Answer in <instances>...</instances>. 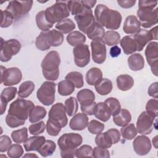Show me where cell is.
Here are the masks:
<instances>
[{
    "mask_svg": "<svg viewBox=\"0 0 158 158\" xmlns=\"http://www.w3.org/2000/svg\"><path fill=\"white\" fill-rule=\"evenodd\" d=\"M34 107L33 102L30 100L18 98L13 101L10 104L8 114L6 117L7 125L10 128L23 125Z\"/></svg>",
    "mask_w": 158,
    "mask_h": 158,
    "instance_id": "1",
    "label": "cell"
},
{
    "mask_svg": "<svg viewBox=\"0 0 158 158\" xmlns=\"http://www.w3.org/2000/svg\"><path fill=\"white\" fill-rule=\"evenodd\" d=\"M94 17L101 26L109 30L118 29L122 20V15L118 11L109 9L102 4L96 7Z\"/></svg>",
    "mask_w": 158,
    "mask_h": 158,
    "instance_id": "2",
    "label": "cell"
},
{
    "mask_svg": "<svg viewBox=\"0 0 158 158\" xmlns=\"http://www.w3.org/2000/svg\"><path fill=\"white\" fill-rule=\"evenodd\" d=\"M157 1L140 0L136 14L140 25L144 28H149L158 22Z\"/></svg>",
    "mask_w": 158,
    "mask_h": 158,
    "instance_id": "3",
    "label": "cell"
},
{
    "mask_svg": "<svg viewBox=\"0 0 158 158\" xmlns=\"http://www.w3.org/2000/svg\"><path fill=\"white\" fill-rule=\"evenodd\" d=\"M60 64V57L59 52L56 51L49 52L41 64L43 77L49 81L57 80L59 77Z\"/></svg>",
    "mask_w": 158,
    "mask_h": 158,
    "instance_id": "4",
    "label": "cell"
},
{
    "mask_svg": "<svg viewBox=\"0 0 158 158\" xmlns=\"http://www.w3.org/2000/svg\"><path fill=\"white\" fill-rule=\"evenodd\" d=\"M46 20L51 24L59 22L70 15L67 1H56V3L44 10Z\"/></svg>",
    "mask_w": 158,
    "mask_h": 158,
    "instance_id": "5",
    "label": "cell"
},
{
    "mask_svg": "<svg viewBox=\"0 0 158 158\" xmlns=\"http://www.w3.org/2000/svg\"><path fill=\"white\" fill-rule=\"evenodd\" d=\"M21 49V43L16 39H10L4 41L1 40L0 60L2 62L9 61L13 56L16 55Z\"/></svg>",
    "mask_w": 158,
    "mask_h": 158,
    "instance_id": "6",
    "label": "cell"
},
{
    "mask_svg": "<svg viewBox=\"0 0 158 158\" xmlns=\"http://www.w3.org/2000/svg\"><path fill=\"white\" fill-rule=\"evenodd\" d=\"M56 84L54 82L46 81L43 83L36 92L38 101L44 106H50L55 101Z\"/></svg>",
    "mask_w": 158,
    "mask_h": 158,
    "instance_id": "7",
    "label": "cell"
},
{
    "mask_svg": "<svg viewBox=\"0 0 158 158\" xmlns=\"http://www.w3.org/2000/svg\"><path fill=\"white\" fill-rule=\"evenodd\" d=\"M33 1H11L6 7V10L9 12L14 20L21 19L27 15L31 10Z\"/></svg>",
    "mask_w": 158,
    "mask_h": 158,
    "instance_id": "8",
    "label": "cell"
},
{
    "mask_svg": "<svg viewBox=\"0 0 158 158\" xmlns=\"http://www.w3.org/2000/svg\"><path fill=\"white\" fill-rule=\"evenodd\" d=\"M74 17L79 30L85 34L91 30L96 22L93 11L89 7L85 8Z\"/></svg>",
    "mask_w": 158,
    "mask_h": 158,
    "instance_id": "9",
    "label": "cell"
},
{
    "mask_svg": "<svg viewBox=\"0 0 158 158\" xmlns=\"http://www.w3.org/2000/svg\"><path fill=\"white\" fill-rule=\"evenodd\" d=\"M83 138L78 133H69L63 134L57 140V144L60 151L77 149L81 144Z\"/></svg>",
    "mask_w": 158,
    "mask_h": 158,
    "instance_id": "10",
    "label": "cell"
},
{
    "mask_svg": "<svg viewBox=\"0 0 158 158\" xmlns=\"http://www.w3.org/2000/svg\"><path fill=\"white\" fill-rule=\"evenodd\" d=\"M157 27L156 26L149 31L139 29L138 31L131 35L137 45V51H141L145 46L151 40H157Z\"/></svg>",
    "mask_w": 158,
    "mask_h": 158,
    "instance_id": "11",
    "label": "cell"
},
{
    "mask_svg": "<svg viewBox=\"0 0 158 158\" xmlns=\"http://www.w3.org/2000/svg\"><path fill=\"white\" fill-rule=\"evenodd\" d=\"M1 83L4 86H13L20 83L22 78L21 70L17 67H10L6 69L1 66Z\"/></svg>",
    "mask_w": 158,
    "mask_h": 158,
    "instance_id": "12",
    "label": "cell"
},
{
    "mask_svg": "<svg viewBox=\"0 0 158 158\" xmlns=\"http://www.w3.org/2000/svg\"><path fill=\"white\" fill-rule=\"evenodd\" d=\"M157 117L147 111L142 112L136 122L137 131L141 135H149L153 129L154 120Z\"/></svg>",
    "mask_w": 158,
    "mask_h": 158,
    "instance_id": "13",
    "label": "cell"
},
{
    "mask_svg": "<svg viewBox=\"0 0 158 158\" xmlns=\"http://www.w3.org/2000/svg\"><path fill=\"white\" fill-rule=\"evenodd\" d=\"M145 56L152 73L157 77L158 72V43L156 41L150 42L146 48Z\"/></svg>",
    "mask_w": 158,
    "mask_h": 158,
    "instance_id": "14",
    "label": "cell"
},
{
    "mask_svg": "<svg viewBox=\"0 0 158 158\" xmlns=\"http://www.w3.org/2000/svg\"><path fill=\"white\" fill-rule=\"evenodd\" d=\"M93 60L98 64L104 63L106 59V47L102 38L93 40L91 42Z\"/></svg>",
    "mask_w": 158,
    "mask_h": 158,
    "instance_id": "15",
    "label": "cell"
},
{
    "mask_svg": "<svg viewBox=\"0 0 158 158\" xmlns=\"http://www.w3.org/2000/svg\"><path fill=\"white\" fill-rule=\"evenodd\" d=\"M74 62L79 67H86L90 61V51L87 44H82L73 49Z\"/></svg>",
    "mask_w": 158,
    "mask_h": 158,
    "instance_id": "16",
    "label": "cell"
},
{
    "mask_svg": "<svg viewBox=\"0 0 158 158\" xmlns=\"http://www.w3.org/2000/svg\"><path fill=\"white\" fill-rule=\"evenodd\" d=\"M48 116L49 119L59 123L62 128L65 127L68 123L66 109L62 102H57L54 104L49 111Z\"/></svg>",
    "mask_w": 158,
    "mask_h": 158,
    "instance_id": "17",
    "label": "cell"
},
{
    "mask_svg": "<svg viewBox=\"0 0 158 158\" xmlns=\"http://www.w3.org/2000/svg\"><path fill=\"white\" fill-rule=\"evenodd\" d=\"M133 147L136 154L144 156L150 152L152 146L149 138L143 135L135 138L133 142Z\"/></svg>",
    "mask_w": 158,
    "mask_h": 158,
    "instance_id": "18",
    "label": "cell"
},
{
    "mask_svg": "<svg viewBox=\"0 0 158 158\" xmlns=\"http://www.w3.org/2000/svg\"><path fill=\"white\" fill-rule=\"evenodd\" d=\"M17 89L15 87H7L2 91L0 99H1V115H2L6 109L7 103L12 101L16 96Z\"/></svg>",
    "mask_w": 158,
    "mask_h": 158,
    "instance_id": "19",
    "label": "cell"
},
{
    "mask_svg": "<svg viewBox=\"0 0 158 158\" xmlns=\"http://www.w3.org/2000/svg\"><path fill=\"white\" fill-rule=\"evenodd\" d=\"M88 124V117L84 113H78L73 115L71 118L69 125L73 130L81 131L84 130Z\"/></svg>",
    "mask_w": 158,
    "mask_h": 158,
    "instance_id": "20",
    "label": "cell"
},
{
    "mask_svg": "<svg viewBox=\"0 0 158 158\" xmlns=\"http://www.w3.org/2000/svg\"><path fill=\"white\" fill-rule=\"evenodd\" d=\"M46 138L43 136L34 135L28 138L23 143L25 151H38L43 144L44 143Z\"/></svg>",
    "mask_w": 158,
    "mask_h": 158,
    "instance_id": "21",
    "label": "cell"
},
{
    "mask_svg": "<svg viewBox=\"0 0 158 158\" xmlns=\"http://www.w3.org/2000/svg\"><path fill=\"white\" fill-rule=\"evenodd\" d=\"M140 27V23L136 16L128 15L123 23V30L127 34H135L139 31Z\"/></svg>",
    "mask_w": 158,
    "mask_h": 158,
    "instance_id": "22",
    "label": "cell"
},
{
    "mask_svg": "<svg viewBox=\"0 0 158 158\" xmlns=\"http://www.w3.org/2000/svg\"><path fill=\"white\" fill-rule=\"evenodd\" d=\"M128 65L132 71H139L144 67V59L139 53L131 54L127 60Z\"/></svg>",
    "mask_w": 158,
    "mask_h": 158,
    "instance_id": "23",
    "label": "cell"
},
{
    "mask_svg": "<svg viewBox=\"0 0 158 158\" xmlns=\"http://www.w3.org/2000/svg\"><path fill=\"white\" fill-rule=\"evenodd\" d=\"M120 46L123 52L127 54H131L137 51V45L132 35L123 36L120 41Z\"/></svg>",
    "mask_w": 158,
    "mask_h": 158,
    "instance_id": "24",
    "label": "cell"
},
{
    "mask_svg": "<svg viewBox=\"0 0 158 158\" xmlns=\"http://www.w3.org/2000/svg\"><path fill=\"white\" fill-rule=\"evenodd\" d=\"M94 115L96 118L105 122L109 120L112 114L106 104L104 102H100L97 103Z\"/></svg>",
    "mask_w": 158,
    "mask_h": 158,
    "instance_id": "25",
    "label": "cell"
},
{
    "mask_svg": "<svg viewBox=\"0 0 158 158\" xmlns=\"http://www.w3.org/2000/svg\"><path fill=\"white\" fill-rule=\"evenodd\" d=\"M131 120V115L126 109H121L117 114L113 115V122L118 127H123L128 124Z\"/></svg>",
    "mask_w": 158,
    "mask_h": 158,
    "instance_id": "26",
    "label": "cell"
},
{
    "mask_svg": "<svg viewBox=\"0 0 158 158\" xmlns=\"http://www.w3.org/2000/svg\"><path fill=\"white\" fill-rule=\"evenodd\" d=\"M117 88L123 91L130 89L134 85V80L133 77L127 74L120 75L116 79Z\"/></svg>",
    "mask_w": 158,
    "mask_h": 158,
    "instance_id": "27",
    "label": "cell"
},
{
    "mask_svg": "<svg viewBox=\"0 0 158 158\" xmlns=\"http://www.w3.org/2000/svg\"><path fill=\"white\" fill-rule=\"evenodd\" d=\"M46 38L49 44L53 47L61 45L64 41L63 34L60 31L54 29L46 31Z\"/></svg>",
    "mask_w": 158,
    "mask_h": 158,
    "instance_id": "28",
    "label": "cell"
},
{
    "mask_svg": "<svg viewBox=\"0 0 158 158\" xmlns=\"http://www.w3.org/2000/svg\"><path fill=\"white\" fill-rule=\"evenodd\" d=\"M96 92L102 96L109 94L113 88L112 81L107 78H101L94 85Z\"/></svg>",
    "mask_w": 158,
    "mask_h": 158,
    "instance_id": "29",
    "label": "cell"
},
{
    "mask_svg": "<svg viewBox=\"0 0 158 158\" xmlns=\"http://www.w3.org/2000/svg\"><path fill=\"white\" fill-rule=\"evenodd\" d=\"M77 98L80 105H85L94 102L95 94L93 91L86 88L81 89L77 93Z\"/></svg>",
    "mask_w": 158,
    "mask_h": 158,
    "instance_id": "30",
    "label": "cell"
},
{
    "mask_svg": "<svg viewBox=\"0 0 158 158\" xmlns=\"http://www.w3.org/2000/svg\"><path fill=\"white\" fill-rule=\"evenodd\" d=\"M86 40L85 35L79 31H72L67 36V43L73 47L84 44L86 42Z\"/></svg>",
    "mask_w": 158,
    "mask_h": 158,
    "instance_id": "31",
    "label": "cell"
},
{
    "mask_svg": "<svg viewBox=\"0 0 158 158\" xmlns=\"http://www.w3.org/2000/svg\"><path fill=\"white\" fill-rule=\"evenodd\" d=\"M101 78H102V72L98 67L91 68L86 73V81L91 86L94 85Z\"/></svg>",
    "mask_w": 158,
    "mask_h": 158,
    "instance_id": "32",
    "label": "cell"
},
{
    "mask_svg": "<svg viewBox=\"0 0 158 158\" xmlns=\"http://www.w3.org/2000/svg\"><path fill=\"white\" fill-rule=\"evenodd\" d=\"M47 114L46 109L41 106H36L31 110L29 114V121L31 123H36L44 118Z\"/></svg>",
    "mask_w": 158,
    "mask_h": 158,
    "instance_id": "33",
    "label": "cell"
},
{
    "mask_svg": "<svg viewBox=\"0 0 158 158\" xmlns=\"http://www.w3.org/2000/svg\"><path fill=\"white\" fill-rule=\"evenodd\" d=\"M75 91V86L69 80L65 79L59 82L57 85L58 93L63 96H69Z\"/></svg>",
    "mask_w": 158,
    "mask_h": 158,
    "instance_id": "34",
    "label": "cell"
},
{
    "mask_svg": "<svg viewBox=\"0 0 158 158\" xmlns=\"http://www.w3.org/2000/svg\"><path fill=\"white\" fill-rule=\"evenodd\" d=\"M36 23L38 28L42 31H49L53 27V24L50 23L46 19L44 10L38 12L35 17Z\"/></svg>",
    "mask_w": 158,
    "mask_h": 158,
    "instance_id": "35",
    "label": "cell"
},
{
    "mask_svg": "<svg viewBox=\"0 0 158 158\" xmlns=\"http://www.w3.org/2000/svg\"><path fill=\"white\" fill-rule=\"evenodd\" d=\"M55 27L62 34H67L72 32L75 28V24L70 19L66 18L57 22Z\"/></svg>",
    "mask_w": 158,
    "mask_h": 158,
    "instance_id": "36",
    "label": "cell"
},
{
    "mask_svg": "<svg viewBox=\"0 0 158 158\" xmlns=\"http://www.w3.org/2000/svg\"><path fill=\"white\" fill-rule=\"evenodd\" d=\"M35 84L32 81H25L20 84L18 91V96L20 98H28L35 89Z\"/></svg>",
    "mask_w": 158,
    "mask_h": 158,
    "instance_id": "37",
    "label": "cell"
},
{
    "mask_svg": "<svg viewBox=\"0 0 158 158\" xmlns=\"http://www.w3.org/2000/svg\"><path fill=\"white\" fill-rule=\"evenodd\" d=\"M102 39L104 43L107 45L109 46H115L120 43V35L115 31L109 30L105 32Z\"/></svg>",
    "mask_w": 158,
    "mask_h": 158,
    "instance_id": "38",
    "label": "cell"
},
{
    "mask_svg": "<svg viewBox=\"0 0 158 158\" xmlns=\"http://www.w3.org/2000/svg\"><path fill=\"white\" fill-rule=\"evenodd\" d=\"M56 144L54 141L50 139H46L44 143L38 150V152L43 157L51 156L56 151Z\"/></svg>",
    "mask_w": 158,
    "mask_h": 158,
    "instance_id": "39",
    "label": "cell"
},
{
    "mask_svg": "<svg viewBox=\"0 0 158 158\" xmlns=\"http://www.w3.org/2000/svg\"><path fill=\"white\" fill-rule=\"evenodd\" d=\"M65 79L71 81L75 88H81L84 85L83 75L77 71L70 72L65 76Z\"/></svg>",
    "mask_w": 158,
    "mask_h": 158,
    "instance_id": "40",
    "label": "cell"
},
{
    "mask_svg": "<svg viewBox=\"0 0 158 158\" xmlns=\"http://www.w3.org/2000/svg\"><path fill=\"white\" fill-rule=\"evenodd\" d=\"M137 130L133 123L127 124L120 129V133L123 139L126 140L133 139L137 135Z\"/></svg>",
    "mask_w": 158,
    "mask_h": 158,
    "instance_id": "41",
    "label": "cell"
},
{
    "mask_svg": "<svg viewBox=\"0 0 158 158\" xmlns=\"http://www.w3.org/2000/svg\"><path fill=\"white\" fill-rule=\"evenodd\" d=\"M94 141L98 146L106 149L110 148L112 145V141L106 131L97 134Z\"/></svg>",
    "mask_w": 158,
    "mask_h": 158,
    "instance_id": "42",
    "label": "cell"
},
{
    "mask_svg": "<svg viewBox=\"0 0 158 158\" xmlns=\"http://www.w3.org/2000/svg\"><path fill=\"white\" fill-rule=\"evenodd\" d=\"M64 106L66 109V112L69 117L73 116L78 111V101L77 99L73 96L70 97L65 101Z\"/></svg>",
    "mask_w": 158,
    "mask_h": 158,
    "instance_id": "43",
    "label": "cell"
},
{
    "mask_svg": "<svg viewBox=\"0 0 158 158\" xmlns=\"http://www.w3.org/2000/svg\"><path fill=\"white\" fill-rule=\"evenodd\" d=\"M12 140L18 144L24 143L28 139V130L26 127L14 130L11 133Z\"/></svg>",
    "mask_w": 158,
    "mask_h": 158,
    "instance_id": "44",
    "label": "cell"
},
{
    "mask_svg": "<svg viewBox=\"0 0 158 158\" xmlns=\"http://www.w3.org/2000/svg\"><path fill=\"white\" fill-rule=\"evenodd\" d=\"M105 33V30L102 26H101L97 21L91 30L86 34L87 36L91 40H94L97 38H102Z\"/></svg>",
    "mask_w": 158,
    "mask_h": 158,
    "instance_id": "45",
    "label": "cell"
},
{
    "mask_svg": "<svg viewBox=\"0 0 158 158\" xmlns=\"http://www.w3.org/2000/svg\"><path fill=\"white\" fill-rule=\"evenodd\" d=\"M36 47L40 51L48 50L51 46L49 44L46 38V31H41L36 37L35 40Z\"/></svg>",
    "mask_w": 158,
    "mask_h": 158,
    "instance_id": "46",
    "label": "cell"
},
{
    "mask_svg": "<svg viewBox=\"0 0 158 158\" xmlns=\"http://www.w3.org/2000/svg\"><path fill=\"white\" fill-rule=\"evenodd\" d=\"M62 127L61 125L52 120H50L48 118L46 122V129L47 131V133L52 136H56L59 135V133L61 131Z\"/></svg>",
    "mask_w": 158,
    "mask_h": 158,
    "instance_id": "47",
    "label": "cell"
},
{
    "mask_svg": "<svg viewBox=\"0 0 158 158\" xmlns=\"http://www.w3.org/2000/svg\"><path fill=\"white\" fill-rule=\"evenodd\" d=\"M104 102L106 104V105L110 110L112 115H114L116 114H117L121 109V105L120 104V102L115 98H109L105 100Z\"/></svg>",
    "mask_w": 158,
    "mask_h": 158,
    "instance_id": "48",
    "label": "cell"
},
{
    "mask_svg": "<svg viewBox=\"0 0 158 158\" xmlns=\"http://www.w3.org/2000/svg\"><path fill=\"white\" fill-rule=\"evenodd\" d=\"M88 130L92 134L97 135L101 133L104 129V124L96 120H91L88 124Z\"/></svg>",
    "mask_w": 158,
    "mask_h": 158,
    "instance_id": "49",
    "label": "cell"
},
{
    "mask_svg": "<svg viewBox=\"0 0 158 158\" xmlns=\"http://www.w3.org/2000/svg\"><path fill=\"white\" fill-rule=\"evenodd\" d=\"M23 154V149L19 144H12L7 150V156L10 158H19Z\"/></svg>",
    "mask_w": 158,
    "mask_h": 158,
    "instance_id": "50",
    "label": "cell"
},
{
    "mask_svg": "<svg viewBox=\"0 0 158 158\" xmlns=\"http://www.w3.org/2000/svg\"><path fill=\"white\" fill-rule=\"evenodd\" d=\"M93 148L91 146L84 144L77 149L75 157H93Z\"/></svg>",
    "mask_w": 158,
    "mask_h": 158,
    "instance_id": "51",
    "label": "cell"
},
{
    "mask_svg": "<svg viewBox=\"0 0 158 158\" xmlns=\"http://www.w3.org/2000/svg\"><path fill=\"white\" fill-rule=\"evenodd\" d=\"M1 28H7L10 27L14 20V19L11 14L8 12L7 10H1Z\"/></svg>",
    "mask_w": 158,
    "mask_h": 158,
    "instance_id": "52",
    "label": "cell"
},
{
    "mask_svg": "<svg viewBox=\"0 0 158 158\" xmlns=\"http://www.w3.org/2000/svg\"><path fill=\"white\" fill-rule=\"evenodd\" d=\"M46 128L45 123L43 121H40L38 123H35L29 126L28 130L30 134L33 135H38L43 133Z\"/></svg>",
    "mask_w": 158,
    "mask_h": 158,
    "instance_id": "53",
    "label": "cell"
},
{
    "mask_svg": "<svg viewBox=\"0 0 158 158\" xmlns=\"http://www.w3.org/2000/svg\"><path fill=\"white\" fill-rule=\"evenodd\" d=\"M146 111L154 114L156 117L158 115V101L157 99H149L146 105Z\"/></svg>",
    "mask_w": 158,
    "mask_h": 158,
    "instance_id": "54",
    "label": "cell"
},
{
    "mask_svg": "<svg viewBox=\"0 0 158 158\" xmlns=\"http://www.w3.org/2000/svg\"><path fill=\"white\" fill-rule=\"evenodd\" d=\"M93 157L95 158H109L110 157V152L107 149L97 146L93 150Z\"/></svg>",
    "mask_w": 158,
    "mask_h": 158,
    "instance_id": "55",
    "label": "cell"
},
{
    "mask_svg": "<svg viewBox=\"0 0 158 158\" xmlns=\"http://www.w3.org/2000/svg\"><path fill=\"white\" fill-rule=\"evenodd\" d=\"M12 145V141L7 135H2L0 137V152H4L9 149Z\"/></svg>",
    "mask_w": 158,
    "mask_h": 158,
    "instance_id": "56",
    "label": "cell"
},
{
    "mask_svg": "<svg viewBox=\"0 0 158 158\" xmlns=\"http://www.w3.org/2000/svg\"><path fill=\"white\" fill-rule=\"evenodd\" d=\"M96 105H97V103L94 101L90 104L80 105V109L83 113H84L86 115H93L94 114Z\"/></svg>",
    "mask_w": 158,
    "mask_h": 158,
    "instance_id": "57",
    "label": "cell"
},
{
    "mask_svg": "<svg viewBox=\"0 0 158 158\" xmlns=\"http://www.w3.org/2000/svg\"><path fill=\"white\" fill-rule=\"evenodd\" d=\"M109 135L112 144L117 143L120 139V133L116 128H110L106 131Z\"/></svg>",
    "mask_w": 158,
    "mask_h": 158,
    "instance_id": "58",
    "label": "cell"
},
{
    "mask_svg": "<svg viewBox=\"0 0 158 158\" xmlns=\"http://www.w3.org/2000/svg\"><path fill=\"white\" fill-rule=\"evenodd\" d=\"M157 89H158V83L156 81V82L152 83L148 88V93L149 96H150L155 99H157V97H158Z\"/></svg>",
    "mask_w": 158,
    "mask_h": 158,
    "instance_id": "59",
    "label": "cell"
},
{
    "mask_svg": "<svg viewBox=\"0 0 158 158\" xmlns=\"http://www.w3.org/2000/svg\"><path fill=\"white\" fill-rule=\"evenodd\" d=\"M117 2L122 8L128 9L132 7L136 3L135 0H117Z\"/></svg>",
    "mask_w": 158,
    "mask_h": 158,
    "instance_id": "60",
    "label": "cell"
},
{
    "mask_svg": "<svg viewBox=\"0 0 158 158\" xmlns=\"http://www.w3.org/2000/svg\"><path fill=\"white\" fill-rule=\"evenodd\" d=\"M110 56L114 58V57H118L120 54H121V49L120 48L117 46V45L115 46H113L110 49Z\"/></svg>",
    "mask_w": 158,
    "mask_h": 158,
    "instance_id": "61",
    "label": "cell"
},
{
    "mask_svg": "<svg viewBox=\"0 0 158 158\" xmlns=\"http://www.w3.org/2000/svg\"><path fill=\"white\" fill-rule=\"evenodd\" d=\"M77 149L68 150V151H60V156L62 157H73L75 156Z\"/></svg>",
    "mask_w": 158,
    "mask_h": 158,
    "instance_id": "62",
    "label": "cell"
},
{
    "mask_svg": "<svg viewBox=\"0 0 158 158\" xmlns=\"http://www.w3.org/2000/svg\"><path fill=\"white\" fill-rule=\"evenodd\" d=\"M23 157H38V156L36 154H33V153H27L26 154H25L24 156H23Z\"/></svg>",
    "mask_w": 158,
    "mask_h": 158,
    "instance_id": "63",
    "label": "cell"
},
{
    "mask_svg": "<svg viewBox=\"0 0 158 158\" xmlns=\"http://www.w3.org/2000/svg\"><path fill=\"white\" fill-rule=\"evenodd\" d=\"M152 143H153L154 147L157 149V136H156L152 139Z\"/></svg>",
    "mask_w": 158,
    "mask_h": 158,
    "instance_id": "64",
    "label": "cell"
}]
</instances>
